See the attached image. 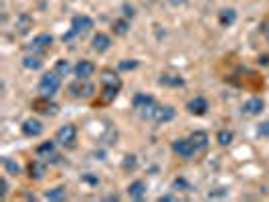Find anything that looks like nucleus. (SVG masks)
<instances>
[{
  "mask_svg": "<svg viewBox=\"0 0 269 202\" xmlns=\"http://www.w3.org/2000/svg\"><path fill=\"white\" fill-rule=\"evenodd\" d=\"M111 29H114L116 35H128V30H130V22L128 20H114V25H111Z\"/></svg>",
  "mask_w": 269,
  "mask_h": 202,
  "instance_id": "25",
  "label": "nucleus"
},
{
  "mask_svg": "<svg viewBox=\"0 0 269 202\" xmlns=\"http://www.w3.org/2000/svg\"><path fill=\"white\" fill-rule=\"evenodd\" d=\"M132 103H134V109H138L144 117H150V115L154 114V109H156L154 97H152V95H146V93L134 95V101H132Z\"/></svg>",
  "mask_w": 269,
  "mask_h": 202,
  "instance_id": "3",
  "label": "nucleus"
},
{
  "mask_svg": "<svg viewBox=\"0 0 269 202\" xmlns=\"http://www.w3.org/2000/svg\"><path fill=\"white\" fill-rule=\"evenodd\" d=\"M217 142H219L221 145H229V144L233 142V131H231V130H221V131L217 133Z\"/></svg>",
  "mask_w": 269,
  "mask_h": 202,
  "instance_id": "27",
  "label": "nucleus"
},
{
  "mask_svg": "<svg viewBox=\"0 0 269 202\" xmlns=\"http://www.w3.org/2000/svg\"><path fill=\"white\" fill-rule=\"evenodd\" d=\"M263 35H265V39L269 41V18L263 22Z\"/></svg>",
  "mask_w": 269,
  "mask_h": 202,
  "instance_id": "35",
  "label": "nucleus"
},
{
  "mask_svg": "<svg viewBox=\"0 0 269 202\" xmlns=\"http://www.w3.org/2000/svg\"><path fill=\"white\" fill-rule=\"evenodd\" d=\"M55 154V142H43L41 145H37V156L41 158H49Z\"/></svg>",
  "mask_w": 269,
  "mask_h": 202,
  "instance_id": "23",
  "label": "nucleus"
},
{
  "mask_svg": "<svg viewBox=\"0 0 269 202\" xmlns=\"http://www.w3.org/2000/svg\"><path fill=\"white\" fill-rule=\"evenodd\" d=\"M73 69H71V65H69V61L67 59H59L57 63H55V73L57 75H61V77H67Z\"/></svg>",
  "mask_w": 269,
  "mask_h": 202,
  "instance_id": "24",
  "label": "nucleus"
},
{
  "mask_svg": "<svg viewBox=\"0 0 269 202\" xmlns=\"http://www.w3.org/2000/svg\"><path fill=\"white\" fill-rule=\"evenodd\" d=\"M47 174V164L41 162V160H32L29 164V176L32 178V180H41V178Z\"/></svg>",
  "mask_w": 269,
  "mask_h": 202,
  "instance_id": "17",
  "label": "nucleus"
},
{
  "mask_svg": "<svg viewBox=\"0 0 269 202\" xmlns=\"http://www.w3.org/2000/svg\"><path fill=\"white\" fill-rule=\"evenodd\" d=\"M32 109L39 111V114H45V115H55L59 107L55 105V103H51V99H49V97H43V99L32 101Z\"/></svg>",
  "mask_w": 269,
  "mask_h": 202,
  "instance_id": "11",
  "label": "nucleus"
},
{
  "mask_svg": "<svg viewBox=\"0 0 269 202\" xmlns=\"http://www.w3.org/2000/svg\"><path fill=\"white\" fill-rule=\"evenodd\" d=\"M51 44H53V37L47 35V32H43V35H37L35 39H32V43L29 44V49L32 53H45V51H49L51 49Z\"/></svg>",
  "mask_w": 269,
  "mask_h": 202,
  "instance_id": "7",
  "label": "nucleus"
},
{
  "mask_svg": "<svg viewBox=\"0 0 269 202\" xmlns=\"http://www.w3.org/2000/svg\"><path fill=\"white\" fill-rule=\"evenodd\" d=\"M190 142L194 144L196 152L207 150V145H209V136H207V131H193V133H190Z\"/></svg>",
  "mask_w": 269,
  "mask_h": 202,
  "instance_id": "19",
  "label": "nucleus"
},
{
  "mask_svg": "<svg viewBox=\"0 0 269 202\" xmlns=\"http://www.w3.org/2000/svg\"><path fill=\"white\" fill-rule=\"evenodd\" d=\"M45 198L47 200H65L67 198V188L65 186H57V188H51V190H47L45 192Z\"/></svg>",
  "mask_w": 269,
  "mask_h": 202,
  "instance_id": "22",
  "label": "nucleus"
},
{
  "mask_svg": "<svg viewBox=\"0 0 269 202\" xmlns=\"http://www.w3.org/2000/svg\"><path fill=\"white\" fill-rule=\"evenodd\" d=\"M182 85V79L180 77H170V75H164L160 77V85Z\"/></svg>",
  "mask_w": 269,
  "mask_h": 202,
  "instance_id": "29",
  "label": "nucleus"
},
{
  "mask_svg": "<svg viewBox=\"0 0 269 202\" xmlns=\"http://www.w3.org/2000/svg\"><path fill=\"white\" fill-rule=\"evenodd\" d=\"M59 87H61V75H57L55 71L51 73H45L41 77V81H39V93L41 97H53L55 93L59 91Z\"/></svg>",
  "mask_w": 269,
  "mask_h": 202,
  "instance_id": "1",
  "label": "nucleus"
},
{
  "mask_svg": "<svg viewBox=\"0 0 269 202\" xmlns=\"http://www.w3.org/2000/svg\"><path fill=\"white\" fill-rule=\"evenodd\" d=\"M154 121H158V123H166V121H172L176 117V109L172 105H160V107H156L154 109V114H152Z\"/></svg>",
  "mask_w": 269,
  "mask_h": 202,
  "instance_id": "10",
  "label": "nucleus"
},
{
  "mask_svg": "<svg viewBox=\"0 0 269 202\" xmlns=\"http://www.w3.org/2000/svg\"><path fill=\"white\" fill-rule=\"evenodd\" d=\"M22 65H25V69H30V71H39L43 67V59L39 57V55H27L25 59H22Z\"/></svg>",
  "mask_w": 269,
  "mask_h": 202,
  "instance_id": "21",
  "label": "nucleus"
},
{
  "mask_svg": "<svg viewBox=\"0 0 269 202\" xmlns=\"http://www.w3.org/2000/svg\"><path fill=\"white\" fill-rule=\"evenodd\" d=\"M120 89H114V87H104V95H102V103H109V101H114L116 95H118Z\"/></svg>",
  "mask_w": 269,
  "mask_h": 202,
  "instance_id": "28",
  "label": "nucleus"
},
{
  "mask_svg": "<svg viewBox=\"0 0 269 202\" xmlns=\"http://www.w3.org/2000/svg\"><path fill=\"white\" fill-rule=\"evenodd\" d=\"M111 47V39L105 35V32H97V35L91 39V49L97 53H105Z\"/></svg>",
  "mask_w": 269,
  "mask_h": 202,
  "instance_id": "15",
  "label": "nucleus"
},
{
  "mask_svg": "<svg viewBox=\"0 0 269 202\" xmlns=\"http://www.w3.org/2000/svg\"><path fill=\"white\" fill-rule=\"evenodd\" d=\"M124 14L132 18L134 14H136V10H134V6H128V4H126V6H124Z\"/></svg>",
  "mask_w": 269,
  "mask_h": 202,
  "instance_id": "34",
  "label": "nucleus"
},
{
  "mask_svg": "<svg viewBox=\"0 0 269 202\" xmlns=\"http://www.w3.org/2000/svg\"><path fill=\"white\" fill-rule=\"evenodd\" d=\"M160 200H174V196H170V194H168V196H160Z\"/></svg>",
  "mask_w": 269,
  "mask_h": 202,
  "instance_id": "37",
  "label": "nucleus"
},
{
  "mask_svg": "<svg viewBox=\"0 0 269 202\" xmlns=\"http://www.w3.org/2000/svg\"><path fill=\"white\" fill-rule=\"evenodd\" d=\"M265 107V101L261 97H251L249 101H245L243 105V114L245 115H259Z\"/></svg>",
  "mask_w": 269,
  "mask_h": 202,
  "instance_id": "12",
  "label": "nucleus"
},
{
  "mask_svg": "<svg viewBox=\"0 0 269 202\" xmlns=\"http://www.w3.org/2000/svg\"><path fill=\"white\" fill-rule=\"evenodd\" d=\"M168 2H170L172 6H182V4L186 2V0H168Z\"/></svg>",
  "mask_w": 269,
  "mask_h": 202,
  "instance_id": "36",
  "label": "nucleus"
},
{
  "mask_svg": "<svg viewBox=\"0 0 269 202\" xmlns=\"http://www.w3.org/2000/svg\"><path fill=\"white\" fill-rule=\"evenodd\" d=\"M146 192H148V186H146L144 180H136V182H132V184L128 186V194H130V198H134V200H142V198L146 196Z\"/></svg>",
  "mask_w": 269,
  "mask_h": 202,
  "instance_id": "16",
  "label": "nucleus"
},
{
  "mask_svg": "<svg viewBox=\"0 0 269 202\" xmlns=\"http://www.w3.org/2000/svg\"><path fill=\"white\" fill-rule=\"evenodd\" d=\"M75 138H77V128L75 126H63L59 131H57V136H55V142H59L61 145H67V148H71V145L75 144Z\"/></svg>",
  "mask_w": 269,
  "mask_h": 202,
  "instance_id": "6",
  "label": "nucleus"
},
{
  "mask_svg": "<svg viewBox=\"0 0 269 202\" xmlns=\"http://www.w3.org/2000/svg\"><path fill=\"white\" fill-rule=\"evenodd\" d=\"M134 166H136V158H134V156H128L126 162H124V168H134Z\"/></svg>",
  "mask_w": 269,
  "mask_h": 202,
  "instance_id": "32",
  "label": "nucleus"
},
{
  "mask_svg": "<svg viewBox=\"0 0 269 202\" xmlns=\"http://www.w3.org/2000/svg\"><path fill=\"white\" fill-rule=\"evenodd\" d=\"M30 29H32V16L27 13H20L15 20V32L16 35H27Z\"/></svg>",
  "mask_w": 269,
  "mask_h": 202,
  "instance_id": "13",
  "label": "nucleus"
},
{
  "mask_svg": "<svg viewBox=\"0 0 269 202\" xmlns=\"http://www.w3.org/2000/svg\"><path fill=\"white\" fill-rule=\"evenodd\" d=\"M257 136H259V138H269V121L259 123V128H257Z\"/></svg>",
  "mask_w": 269,
  "mask_h": 202,
  "instance_id": "30",
  "label": "nucleus"
},
{
  "mask_svg": "<svg viewBox=\"0 0 269 202\" xmlns=\"http://www.w3.org/2000/svg\"><path fill=\"white\" fill-rule=\"evenodd\" d=\"M138 67V61H130V63H120V69H124V71H128V69H136Z\"/></svg>",
  "mask_w": 269,
  "mask_h": 202,
  "instance_id": "31",
  "label": "nucleus"
},
{
  "mask_svg": "<svg viewBox=\"0 0 269 202\" xmlns=\"http://www.w3.org/2000/svg\"><path fill=\"white\" fill-rule=\"evenodd\" d=\"M172 152L178 156V158L190 160L196 154V148H194V144L190 142V138H188V140H176V142H172Z\"/></svg>",
  "mask_w": 269,
  "mask_h": 202,
  "instance_id": "5",
  "label": "nucleus"
},
{
  "mask_svg": "<svg viewBox=\"0 0 269 202\" xmlns=\"http://www.w3.org/2000/svg\"><path fill=\"white\" fill-rule=\"evenodd\" d=\"M102 85L104 87H114V89H120L121 87V79L114 73V71H109V69H105L104 73H102Z\"/></svg>",
  "mask_w": 269,
  "mask_h": 202,
  "instance_id": "18",
  "label": "nucleus"
},
{
  "mask_svg": "<svg viewBox=\"0 0 269 202\" xmlns=\"http://www.w3.org/2000/svg\"><path fill=\"white\" fill-rule=\"evenodd\" d=\"M186 109H188V114H193V115H205L207 109H209V103H207L205 97H194V99L188 101Z\"/></svg>",
  "mask_w": 269,
  "mask_h": 202,
  "instance_id": "14",
  "label": "nucleus"
},
{
  "mask_svg": "<svg viewBox=\"0 0 269 202\" xmlns=\"http://www.w3.org/2000/svg\"><path fill=\"white\" fill-rule=\"evenodd\" d=\"M2 164H4V170H6V174H10V176H18V174H20V166H18L15 160L4 158V160H2Z\"/></svg>",
  "mask_w": 269,
  "mask_h": 202,
  "instance_id": "26",
  "label": "nucleus"
},
{
  "mask_svg": "<svg viewBox=\"0 0 269 202\" xmlns=\"http://www.w3.org/2000/svg\"><path fill=\"white\" fill-rule=\"evenodd\" d=\"M43 121L41 119H35V117H29L25 123H22V133H25L27 138H37L43 133Z\"/></svg>",
  "mask_w": 269,
  "mask_h": 202,
  "instance_id": "9",
  "label": "nucleus"
},
{
  "mask_svg": "<svg viewBox=\"0 0 269 202\" xmlns=\"http://www.w3.org/2000/svg\"><path fill=\"white\" fill-rule=\"evenodd\" d=\"M261 63H263V65H267V63H269V57H261Z\"/></svg>",
  "mask_w": 269,
  "mask_h": 202,
  "instance_id": "38",
  "label": "nucleus"
},
{
  "mask_svg": "<svg viewBox=\"0 0 269 202\" xmlns=\"http://www.w3.org/2000/svg\"><path fill=\"white\" fill-rule=\"evenodd\" d=\"M148 2H154V0H148Z\"/></svg>",
  "mask_w": 269,
  "mask_h": 202,
  "instance_id": "39",
  "label": "nucleus"
},
{
  "mask_svg": "<svg viewBox=\"0 0 269 202\" xmlns=\"http://www.w3.org/2000/svg\"><path fill=\"white\" fill-rule=\"evenodd\" d=\"M0 184H2V192H0V196H6V192H8V182H6V178H2V180H0Z\"/></svg>",
  "mask_w": 269,
  "mask_h": 202,
  "instance_id": "33",
  "label": "nucleus"
},
{
  "mask_svg": "<svg viewBox=\"0 0 269 202\" xmlns=\"http://www.w3.org/2000/svg\"><path fill=\"white\" fill-rule=\"evenodd\" d=\"M73 73H75L77 79H89V77H93V73H95V65L91 61L83 59L73 67Z\"/></svg>",
  "mask_w": 269,
  "mask_h": 202,
  "instance_id": "8",
  "label": "nucleus"
},
{
  "mask_svg": "<svg viewBox=\"0 0 269 202\" xmlns=\"http://www.w3.org/2000/svg\"><path fill=\"white\" fill-rule=\"evenodd\" d=\"M235 20H237V13H235L233 8H223L221 13H219V22H221V27H231Z\"/></svg>",
  "mask_w": 269,
  "mask_h": 202,
  "instance_id": "20",
  "label": "nucleus"
},
{
  "mask_svg": "<svg viewBox=\"0 0 269 202\" xmlns=\"http://www.w3.org/2000/svg\"><path fill=\"white\" fill-rule=\"evenodd\" d=\"M93 29V20L89 18L87 14H77L73 16L71 20V32H73V37H83L87 35V32H91Z\"/></svg>",
  "mask_w": 269,
  "mask_h": 202,
  "instance_id": "4",
  "label": "nucleus"
},
{
  "mask_svg": "<svg viewBox=\"0 0 269 202\" xmlns=\"http://www.w3.org/2000/svg\"><path fill=\"white\" fill-rule=\"evenodd\" d=\"M69 93L75 99H89V97H93L95 87L89 83V79H77L75 83L69 85Z\"/></svg>",
  "mask_w": 269,
  "mask_h": 202,
  "instance_id": "2",
  "label": "nucleus"
}]
</instances>
